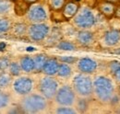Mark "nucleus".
<instances>
[{
  "mask_svg": "<svg viewBox=\"0 0 120 114\" xmlns=\"http://www.w3.org/2000/svg\"><path fill=\"white\" fill-rule=\"evenodd\" d=\"M93 94L102 103H110L115 95V86L108 77L100 75L93 81Z\"/></svg>",
  "mask_w": 120,
  "mask_h": 114,
  "instance_id": "obj_1",
  "label": "nucleus"
},
{
  "mask_svg": "<svg viewBox=\"0 0 120 114\" xmlns=\"http://www.w3.org/2000/svg\"><path fill=\"white\" fill-rule=\"evenodd\" d=\"M47 100L43 95L28 94L24 96L20 102V107L23 112L37 113L44 111L47 108Z\"/></svg>",
  "mask_w": 120,
  "mask_h": 114,
  "instance_id": "obj_2",
  "label": "nucleus"
},
{
  "mask_svg": "<svg viewBox=\"0 0 120 114\" xmlns=\"http://www.w3.org/2000/svg\"><path fill=\"white\" fill-rule=\"evenodd\" d=\"M72 87L79 97L89 98L93 94V81L87 74H79L72 80Z\"/></svg>",
  "mask_w": 120,
  "mask_h": 114,
  "instance_id": "obj_3",
  "label": "nucleus"
},
{
  "mask_svg": "<svg viewBox=\"0 0 120 114\" xmlns=\"http://www.w3.org/2000/svg\"><path fill=\"white\" fill-rule=\"evenodd\" d=\"M73 23L79 29H88L94 26L96 22V18L93 12L89 7H79L75 17L72 18Z\"/></svg>",
  "mask_w": 120,
  "mask_h": 114,
  "instance_id": "obj_4",
  "label": "nucleus"
},
{
  "mask_svg": "<svg viewBox=\"0 0 120 114\" xmlns=\"http://www.w3.org/2000/svg\"><path fill=\"white\" fill-rule=\"evenodd\" d=\"M38 88L40 93L46 100H54L59 88L58 82L52 75H45L39 81Z\"/></svg>",
  "mask_w": 120,
  "mask_h": 114,
  "instance_id": "obj_5",
  "label": "nucleus"
},
{
  "mask_svg": "<svg viewBox=\"0 0 120 114\" xmlns=\"http://www.w3.org/2000/svg\"><path fill=\"white\" fill-rule=\"evenodd\" d=\"M77 94L75 93L72 86H63L58 88L56 96L55 101L59 106H74L77 100Z\"/></svg>",
  "mask_w": 120,
  "mask_h": 114,
  "instance_id": "obj_6",
  "label": "nucleus"
},
{
  "mask_svg": "<svg viewBox=\"0 0 120 114\" xmlns=\"http://www.w3.org/2000/svg\"><path fill=\"white\" fill-rule=\"evenodd\" d=\"M50 28L45 22L31 23L28 27V36L33 42H42L49 35Z\"/></svg>",
  "mask_w": 120,
  "mask_h": 114,
  "instance_id": "obj_7",
  "label": "nucleus"
},
{
  "mask_svg": "<svg viewBox=\"0 0 120 114\" xmlns=\"http://www.w3.org/2000/svg\"><path fill=\"white\" fill-rule=\"evenodd\" d=\"M27 18L30 23H42L47 20V12L42 5L32 4L29 6L26 12Z\"/></svg>",
  "mask_w": 120,
  "mask_h": 114,
  "instance_id": "obj_8",
  "label": "nucleus"
},
{
  "mask_svg": "<svg viewBox=\"0 0 120 114\" xmlns=\"http://www.w3.org/2000/svg\"><path fill=\"white\" fill-rule=\"evenodd\" d=\"M33 88L32 79L27 76H21L17 78L13 83V89L18 95L26 96L30 94Z\"/></svg>",
  "mask_w": 120,
  "mask_h": 114,
  "instance_id": "obj_9",
  "label": "nucleus"
},
{
  "mask_svg": "<svg viewBox=\"0 0 120 114\" xmlns=\"http://www.w3.org/2000/svg\"><path fill=\"white\" fill-rule=\"evenodd\" d=\"M77 66H78V69L80 71V73L90 75L96 71L98 64H97L96 61H94L90 58H88V57H84V58L78 60Z\"/></svg>",
  "mask_w": 120,
  "mask_h": 114,
  "instance_id": "obj_10",
  "label": "nucleus"
},
{
  "mask_svg": "<svg viewBox=\"0 0 120 114\" xmlns=\"http://www.w3.org/2000/svg\"><path fill=\"white\" fill-rule=\"evenodd\" d=\"M116 7H117L116 4L108 2V1H104V0L98 5L99 12L102 15H104L105 18H106L107 19H112L115 17Z\"/></svg>",
  "mask_w": 120,
  "mask_h": 114,
  "instance_id": "obj_11",
  "label": "nucleus"
},
{
  "mask_svg": "<svg viewBox=\"0 0 120 114\" xmlns=\"http://www.w3.org/2000/svg\"><path fill=\"white\" fill-rule=\"evenodd\" d=\"M104 44L107 47H114L120 43V30L113 28L109 29L103 37Z\"/></svg>",
  "mask_w": 120,
  "mask_h": 114,
  "instance_id": "obj_12",
  "label": "nucleus"
},
{
  "mask_svg": "<svg viewBox=\"0 0 120 114\" xmlns=\"http://www.w3.org/2000/svg\"><path fill=\"white\" fill-rule=\"evenodd\" d=\"M59 62L56 58H48L43 67L42 72L45 75H57V71L59 68Z\"/></svg>",
  "mask_w": 120,
  "mask_h": 114,
  "instance_id": "obj_13",
  "label": "nucleus"
},
{
  "mask_svg": "<svg viewBox=\"0 0 120 114\" xmlns=\"http://www.w3.org/2000/svg\"><path fill=\"white\" fill-rule=\"evenodd\" d=\"M79 5L76 2L73 1H70V2H68L65 4L63 9H62V14L63 17L66 18V19H71L75 17V15L77 14V12L79 11Z\"/></svg>",
  "mask_w": 120,
  "mask_h": 114,
  "instance_id": "obj_14",
  "label": "nucleus"
},
{
  "mask_svg": "<svg viewBox=\"0 0 120 114\" xmlns=\"http://www.w3.org/2000/svg\"><path fill=\"white\" fill-rule=\"evenodd\" d=\"M77 41L82 46H89L94 42V35L88 29H80L77 34Z\"/></svg>",
  "mask_w": 120,
  "mask_h": 114,
  "instance_id": "obj_15",
  "label": "nucleus"
},
{
  "mask_svg": "<svg viewBox=\"0 0 120 114\" xmlns=\"http://www.w3.org/2000/svg\"><path fill=\"white\" fill-rule=\"evenodd\" d=\"M19 65L21 67V70L26 73H30V72L34 71V61L32 57H21L19 60Z\"/></svg>",
  "mask_w": 120,
  "mask_h": 114,
  "instance_id": "obj_16",
  "label": "nucleus"
},
{
  "mask_svg": "<svg viewBox=\"0 0 120 114\" xmlns=\"http://www.w3.org/2000/svg\"><path fill=\"white\" fill-rule=\"evenodd\" d=\"M48 58L44 53H40V54H36L33 57V61H34V72H42L43 67L45 65V62Z\"/></svg>",
  "mask_w": 120,
  "mask_h": 114,
  "instance_id": "obj_17",
  "label": "nucleus"
},
{
  "mask_svg": "<svg viewBox=\"0 0 120 114\" xmlns=\"http://www.w3.org/2000/svg\"><path fill=\"white\" fill-rule=\"evenodd\" d=\"M72 74V69L68 64L62 63L59 64V68L57 71V75L60 77H69Z\"/></svg>",
  "mask_w": 120,
  "mask_h": 114,
  "instance_id": "obj_18",
  "label": "nucleus"
},
{
  "mask_svg": "<svg viewBox=\"0 0 120 114\" xmlns=\"http://www.w3.org/2000/svg\"><path fill=\"white\" fill-rule=\"evenodd\" d=\"M13 31L16 36H24L28 32V26L25 23H17L13 27Z\"/></svg>",
  "mask_w": 120,
  "mask_h": 114,
  "instance_id": "obj_19",
  "label": "nucleus"
},
{
  "mask_svg": "<svg viewBox=\"0 0 120 114\" xmlns=\"http://www.w3.org/2000/svg\"><path fill=\"white\" fill-rule=\"evenodd\" d=\"M49 7L53 11H61L66 4V0H49Z\"/></svg>",
  "mask_w": 120,
  "mask_h": 114,
  "instance_id": "obj_20",
  "label": "nucleus"
},
{
  "mask_svg": "<svg viewBox=\"0 0 120 114\" xmlns=\"http://www.w3.org/2000/svg\"><path fill=\"white\" fill-rule=\"evenodd\" d=\"M76 107H77V111L79 112H85L88 108H89V103L86 100V98H82L80 97L78 100H76Z\"/></svg>",
  "mask_w": 120,
  "mask_h": 114,
  "instance_id": "obj_21",
  "label": "nucleus"
},
{
  "mask_svg": "<svg viewBox=\"0 0 120 114\" xmlns=\"http://www.w3.org/2000/svg\"><path fill=\"white\" fill-rule=\"evenodd\" d=\"M11 83V75L10 74L2 72L0 73V88H6Z\"/></svg>",
  "mask_w": 120,
  "mask_h": 114,
  "instance_id": "obj_22",
  "label": "nucleus"
},
{
  "mask_svg": "<svg viewBox=\"0 0 120 114\" xmlns=\"http://www.w3.org/2000/svg\"><path fill=\"white\" fill-rule=\"evenodd\" d=\"M11 3L9 0H0V14H8L12 8Z\"/></svg>",
  "mask_w": 120,
  "mask_h": 114,
  "instance_id": "obj_23",
  "label": "nucleus"
},
{
  "mask_svg": "<svg viewBox=\"0 0 120 114\" xmlns=\"http://www.w3.org/2000/svg\"><path fill=\"white\" fill-rule=\"evenodd\" d=\"M56 47L60 49V50H63V51H75L76 50V46L70 42H68V41H62L60 42Z\"/></svg>",
  "mask_w": 120,
  "mask_h": 114,
  "instance_id": "obj_24",
  "label": "nucleus"
},
{
  "mask_svg": "<svg viewBox=\"0 0 120 114\" xmlns=\"http://www.w3.org/2000/svg\"><path fill=\"white\" fill-rule=\"evenodd\" d=\"M55 112L59 114H75L78 111L70 106H59Z\"/></svg>",
  "mask_w": 120,
  "mask_h": 114,
  "instance_id": "obj_25",
  "label": "nucleus"
},
{
  "mask_svg": "<svg viewBox=\"0 0 120 114\" xmlns=\"http://www.w3.org/2000/svg\"><path fill=\"white\" fill-rule=\"evenodd\" d=\"M9 73L11 75H14V76H18L20 74V71H21V67L19 65V64L16 63V62H13V63H10L9 64Z\"/></svg>",
  "mask_w": 120,
  "mask_h": 114,
  "instance_id": "obj_26",
  "label": "nucleus"
},
{
  "mask_svg": "<svg viewBox=\"0 0 120 114\" xmlns=\"http://www.w3.org/2000/svg\"><path fill=\"white\" fill-rule=\"evenodd\" d=\"M11 28V22L8 18H0V33L8 31Z\"/></svg>",
  "mask_w": 120,
  "mask_h": 114,
  "instance_id": "obj_27",
  "label": "nucleus"
},
{
  "mask_svg": "<svg viewBox=\"0 0 120 114\" xmlns=\"http://www.w3.org/2000/svg\"><path fill=\"white\" fill-rule=\"evenodd\" d=\"M8 102H9V97L6 93L0 91V109L7 107Z\"/></svg>",
  "mask_w": 120,
  "mask_h": 114,
  "instance_id": "obj_28",
  "label": "nucleus"
},
{
  "mask_svg": "<svg viewBox=\"0 0 120 114\" xmlns=\"http://www.w3.org/2000/svg\"><path fill=\"white\" fill-rule=\"evenodd\" d=\"M9 64H10V61L8 58L7 57H2L0 58V70H6L7 68L9 67Z\"/></svg>",
  "mask_w": 120,
  "mask_h": 114,
  "instance_id": "obj_29",
  "label": "nucleus"
},
{
  "mask_svg": "<svg viewBox=\"0 0 120 114\" xmlns=\"http://www.w3.org/2000/svg\"><path fill=\"white\" fill-rule=\"evenodd\" d=\"M59 61H61L62 63L71 64H75L76 62H78V59L74 56H62L59 58Z\"/></svg>",
  "mask_w": 120,
  "mask_h": 114,
  "instance_id": "obj_30",
  "label": "nucleus"
},
{
  "mask_svg": "<svg viewBox=\"0 0 120 114\" xmlns=\"http://www.w3.org/2000/svg\"><path fill=\"white\" fill-rule=\"evenodd\" d=\"M119 67H120V62H118V61H113V62H111L109 64V69H110V71H111L112 74L116 71V69H118Z\"/></svg>",
  "mask_w": 120,
  "mask_h": 114,
  "instance_id": "obj_31",
  "label": "nucleus"
},
{
  "mask_svg": "<svg viewBox=\"0 0 120 114\" xmlns=\"http://www.w3.org/2000/svg\"><path fill=\"white\" fill-rule=\"evenodd\" d=\"M113 75H114V76H115V79L116 80V82H118L120 83V67L118 69H116V71L113 73Z\"/></svg>",
  "mask_w": 120,
  "mask_h": 114,
  "instance_id": "obj_32",
  "label": "nucleus"
},
{
  "mask_svg": "<svg viewBox=\"0 0 120 114\" xmlns=\"http://www.w3.org/2000/svg\"><path fill=\"white\" fill-rule=\"evenodd\" d=\"M25 4H27L28 6H30V5H32V4H35L38 0H22Z\"/></svg>",
  "mask_w": 120,
  "mask_h": 114,
  "instance_id": "obj_33",
  "label": "nucleus"
},
{
  "mask_svg": "<svg viewBox=\"0 0 120 114\" xmlns=\"http://www.w3.org/2000/svg\"><path fill=\"white\" fill-rule=\"evenodd\" d=\"M115 17L117 18H120V6L119 5H117V7H116V10Z\"/></svg>",
  "mask_w": 120,
  "mask_h": 114,
  "instance_id": "obj_34",
  "label": "nucleus"
},
{
  "mask_svg": "<svg viewBox=\"0 0 120 114\" xmlns=\"http://www.w3.org/2000/svg\"><path fill=\"white\" fill-rule=\"evenodd\" d=\"M6 47V44L4 43H0V51H3Z\"/></svg>",
  "mask_w": 120,
  "mask_h": 114,
  "instance_id": "obj_35",
  "label": "nucleus"
},
{
  "mask_svg": "<svg viewBox=\"0 0 120 114\" xmlns=\"http://www.w3.org/2000/svg\"><path fill=\"white\" fill-rule=\"evenodd\" d=\"M104 1H108V2L115 3V4H118V0H104Z\"/></svg>",
  "mask_w": 120,
  "mask_h": 114,
  "instance_id": "obj_36",
  "label": "nucleus"
},
{
  "mask_svg": "<svg viewBox=\"0 0 120 114\" xmlns=\"http://www.w3.org/2000/svg\"><path fill=\"white\" fill-rule=\"evenodd\" d=\"M114 53H116V54H119L120 55V48L116 49V50H115V51H114Z\"/></svg>",
  "mask_w": 120,
  "mask_h": 114,
  "instance_id": "obj_37",
  "label": "nucleus"
},
{
  "mask_svg": "<svg viewBox=\"0 0 120 114\" xmlns=\"http://www.w3.org/2000/svg\"><path fill=\"white\" fill-rule=\"evenodd\" d=\"M9 1H11V2H16L17 0H9Z\"/></svg>",
  "mask_w": 120,
  "mask_h": 114,
  "instance_id": "obj_38",
  "label": "nucleus"
},
{
  "mask_svg": "<svg viewBox=\"0 0 120 114\" xmlns=\"http://www.w3.org/2000/svg\"><path fill=\"white\" fill-rule=\"evenodd\" d=\"M118 5L120 6V0H118Z\"/></svg>",
  "mask_w": 120,
  "mask_h": 114,
  "instance_id": "obj_39",
  "label": "nucleus"
},
{
  "mask_svg": "<svg viewBox=\"0 0 120 114\" xmlns=\"http://www.w3.org/2000/svg\"><path fill=\"white\" fill-rule=\"evenodd\" d=\"M119 92H120V87H119Z\"/></svg>",
  "mask_w": 120,
  "mask_h": 114,
  "instance_id": "obj_40",
  "label": "nucleus"
}]
</instances>
